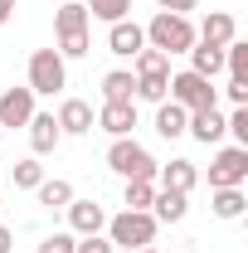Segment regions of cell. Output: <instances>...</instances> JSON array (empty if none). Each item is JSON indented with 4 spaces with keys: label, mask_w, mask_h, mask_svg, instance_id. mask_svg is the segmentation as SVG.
<instances>
[{
    "label": "cell",
    "mask_w": 248,
    "mask_h": 253,
    "mask_svg": "<svg viewBox=\"0 0 248 253\" xmlns=\"http://www.w3.org/2000/svg\"><path fill=\"white\" fill-rule=\"evenodd\" d=\"M34 195H39V205H44V210H68L73 185H68V180H39V190H34Z\"/></svg>",
    "instance_id": "cell-24"
},
{
    "label": "cell",
    "mask_w": 248,
    "mask_h": 253,
    "mask_svg": "<svg viewBox=\"0 0 248 253\" xmlns=\"http://www.w3.org/2000/svg\"><path fill=\"white\" fill-rule=\"evenodd\" d=\"M136 253H161V249H136Z\"/></svg>",
    "instance_id": "cell-34"
},
{
    "label": "cell",
    "mask_w": 248,
    "mask_h": 253,
    "mask_svg": "<svg viewBox=\"0 0 248 253\" xmlns=\"http://www.w3.org/2000/svg\"><path fill=\"white\" fill-rule=\"evenodd\" d=\"M83 10H88V20H102V25H117L131 15V0H83Z\"/></svg>",
    "instance_id": "cell-23"
},
{
    "label": "cell",
    "mask_w": 248,
    "mask_h": 253,
    "mask_svg": "<svg viewBox=\"0 0 248 253\" xmlns=\"http://www.w3.org/2000/svg\"><path fill=\"white\" fill-rule=\"evenodd\" d=\"M54 122H59L63 136H88V131H93V107H88L83 97H63L59 112H54Z\"/></svg>",
    "instance_id": "cell-13"
},
{
    "label": "cell",
    "mask_w": 248,
    "mask_h": 253,
    "mask_svg": "<svg viewBox=\"0 0 248 253\" xmlns=\"http://www.w3.org/2000/svg\"><path fill=\"white\" fill-rule=\"evenodd\" d=\"M248 180V146H219L209 161V190H229Z\"/></svg>",
    "instance_id": "cell-8"
},
{
    "label": "cell",
    "mask_w": 248,
    "mask_h": 253,
    "mask_svg": "<svg viewBox=\"0 0 248 253\" xmlns=\"http://www.w3.org/2000/svg\"><path fill=\"white\" fill-rule=\"evenodd\" d=\"M185 122H190V112L180 107V102H156V131L165 136V141H175V136H185Z\"/></svg>",
    "instance_id": "cell-21"
},
{
    "label": "cell",
    "mask_w": 248,
    "mask_h": 253,
    "mask_svg": "<svg viewBox=\"0 0 248 253\" xmlns=\"http://www.w3.org/2000/svg\"><path fill=\"white\" fill-rule=\"evenodd\" d=\"M165 97H170V102H180L185 112H200V107H219V88L209 83V78L190 73V68L170 73V83H165Z\"/></svg>",
    "instance_id": "cell-7"
},
{
    "label": "cell",
    "mask_w": 248,
    "mask_h": 253,
    "mask_svg": "<svg viewBox=\"0 0 248 253\" xmlns=\"http://www.w3.org/2000/svg\"><path fill=\"white\" fill-rule=\"evenodd\" d=\"M131 97H136V78L126 68H112L102 78V102H131Z\"/></svg>",
    "instance_id": "cell-22"
},
{
    "label": "cell",
    "mask_w": 248,
    "mask_h": 253,
    "mask_svg": "<svg viewBox=\"0 0 248 253\" xmlns=\"http://www.w3.org/2000/svg\"><path fill=\"white\" fill-rule=\"evenodd\" d=\"M73 253H117V249H112V244H107L102 234H83V239L73 244Z\"/></svg>",
    "instance_id": "cell-29"
},
{
    "label": "cell",
    "mask_w": 248,
    "mask_h": 253,
    "mask_svg": "<svg viewBox=\"0 0 248 253\" xmlns=\"http://www.w3.org/2000/svg\"><path fill=\"white\" fill-rule=\"evenodd\" d=\"M141 30H146V49H161L165 59H170V54H190V44H195V25H190V15L156 10L151 25H141Z\"/></svg>",
    "instance_id": "cell-1"
},
{
    "label": "cell",
    "mask_w": 248,
    "mask_h": 253,
    "mask_svg": "<svg viewBox=\"0 0 248 253\" xmlns=\"http://www.w3.org/2000/svg\"><path fill=\"white\" fill-rule=\"evenodd\" d=\"M224 93H229L234 107H248V83H244V78H229V88H224Z\"/></svg>",
    "instance_id": "cell-30"
},
{
    "label": "cell",
    "mask_w": 248,
    "mask_h": 253,
    "mask_svg": "<svg viewBox=\"0 0 248 253\" xmlns=\"http://www.w3.org/2000/svg\"><path fill=\"white\" fill-rule=\"evenodd\" d=\"M73 244H78V234H49L34 253H73Z\"/></svg>",
    "instance_id": "cell-28"
},
{
    "label": "cell",
    "mask_w": 248,
    "mask_h": 253,
    "mask_svg": "<svg viewBox=\"0 0 248 253\" xmlns=\"http://www.w3.org/2000/svg\"><path fill=\"white\" fill-rule=\"evenodd\" d=\"M156 185L190 195V190L200 185V166H195V161H170V166H161V170H156Z\"/></svg>",
    "instance_id": "cell-16"
},
{
    "label": "cell",
    "mask_w": 248,
    "mask_h": 253,
    "mask_svg": "<svg viewBox=\"0 0 248 253\" xmlns=\"http://www.w3.org/2000/svg\"><path fill=\"white\" fill-rule=\"evenodd\" d=\"M34 117V93L30 88H5L0 93V126L10 131V126H30Z\"/></svg>",
    "instance_id": "cell-12"
},
{
    "label": "cell",
    "mask_w": 248,
    "mask_h": 253,
    "mask_svg": "<svg viewBox=\"0 0 248 253\" xmlns=\"http://www.w3.org/2000/svg\"><path fill=\"white\" fill-rule=\"evenodd\" d=\"M15 20V0H0V25H10Z\"/></svg>",
    "instance_id": "cell-32"
},
{
    "label": "cell",
    "mask_w": 248,
    "mask_h": 253,
    "mask_svg": "<svg viewBox=\"0 0 248 253\" xmlns=\"http://www.w3.org/2000/svg\"><path fill=\"white\" fill-rule=\"evenodd\" d=\"M102 229H107V210H102L97 200H78V195H73V200H68V234L83 239V234H102Z\"/></svg>",
    "instance_id": "cell-9"
},
{
    "label": "cell",
    "mask_w": 248,
    "mask_h": 253,
    "mask_svg": "<svg viewBox=\"0 0 248 253\" xmlns=\"http://www.w3.org/2000/svg\"><path fill=\"white\" fill-rule=\"evenodd\" d=\"M59 141H63V131H59V122H54V112H34V117H30V146H34V156H49Z\"/></svg>",
    "instance_id": "cell-18"
},
{
    "label": "cell",
    "mask_w": 248,
    "mask_h": 253,
    "mask_svg": "<svg viewBox=\"0 0 248 253\" xmlns=\"http://www.w3.org/2000/svg\"><path fill=\"white\" fill-rule=\"evenodd\" d=\"M185 214H190V195L156 185V200H151V219H156V224H180Z\"/></svg>",
    "instance_id": "cell-17"
},
{
    "label": "cell",
    "mask_w": 248,
    "mask_h": 253,
    "mask_svg": "<svg viewBox=\"0 0 248 253\" xmlns=\"http://www.w3.org/2000/svg\"><path fill=\"white\" fill-rule=\"evenodd\" d=\"M209 210H214V219H244V214H248V195H244V185L209 190Z\"/></svg>",
    "instance_id": "cell-19"
},
{
    "label": "cell",
    "mask_w": 248,
    "mask_h": 253,
    "mask_svg": "<svg viewBox=\"0 0 248 253\" xmlns=\"http://www.w3.org/2000/svg\"><path fill=\"white\" fill-rule=\"evenodd\" d=\"M185 136L205 141V146L224 141V112H219V107H200V112H190V122H185Z\"/></svg>",
    "instance_id": "cell-15"
},
{
    "label": "cell",
    "mask_w": 248,
    "mask_h": 253,
    "mask_svg": "<svg viewBox=\"0 0 248 253\" xmlns=\"http://www.w3.org/2000/svg\"><path fill=\"white\" fill-rule=\"evenodd\" d=\"M10 249H15V234H10V229L0 224V253H10Z\"/></svg>",
    "instance_id": "cell-33"
},
{
    "label": "cell",
    "mask_w": 248,
    "mask_h": 253,
    "mask_svg": "<svg viewBox=\"0 0 248 253\" xmlns=\"http://www.w3.org/2000/svg\"><path fill=\"white\" fill-rule=\"evenodd\" d=\"M224 68H229V78H244L248 83V44L244 39H229L224 44Z\"/></svg>",
    "instance_id": "cell-25"
},
{
    "label": "cell",
    "mask_w": 248,
    "mask_h": 253,
    "mask_svg": "<svg viewBox=\"0 0 248 253\" xmlns=\"http://www.w3.org/2000/svg\"><path fill=\"white\" fill-rule=\"evenodd\" d=\"M131 63H136V73H131V78H136V97H141V102H165L170 59H165L161 49H141V54H136Z\"/></svg>",
    "instance_id": "cell-6"
},
{
    "label": "cell",
    "mask_w": 248,
    "mask_h": 253,
    "mask_svg": "<svg viewBox=\"0 0 248 253\" xmlns=\"http://www.w3.org/2000/svg\"><path fill=\"white\" fill-rule=\"evenodd\" d=\"M156 180H126V210H151Z\"/></svg>",
    "instance_id": "cell-26"
},
{
    "label": "cell",
    "mask_w": 248,
    "mask_h": 253,
    "mask_svg": "<svg viewBox=\"0 0 248 253\" xmlns=\"http://www.w3.org/2000/svg\"><path fill=\"white\" fill-rule=\"evenodd\" d=\"M54 34H59V54L63 59H83L88 49H93V39H88V10L78 5V0H68L54 10Z\"/></svg>",
    "instance_id": "cell-4"
},
{
    "label": "cell",
    "mask_w": 248,
    "mask_h": 253,
    "mask_svg": "<svg viewBox=\"0 0 248 253\" xmlns=\"http://www.w3.org/2000/svg\"><path fill=\"white\" fill-rule=\"evenodd\" d=\"M0 141H5V126H0Z\"/></svg>",
    "instance_id": "cell-35"
},
{
    "label": "cell",
    "mask_w": 248,
    "mask_h": 253,
    "mask_svg": "<svg viewBox=\"0 0 248 253\" xmlns=\"http://www.w3.org/2000/svg\"><path fill=\"white\" fill-rule=\"evenodd\" d=\"M156 229H161V224L151 219V210H122V214L107 219V244H112V249H126V253L151 249Z\"/></svg>",
    "instance_id": "cell-2"
},
{
    "label": "cell",
    "mask_w": 248,
    "mask_h": 253,
    "mask_svg": "<svg viewBox=\"0 0 248 253\" xmlns=\"http://www.w3.org/2000/svg\"><path fill=\"white\" fill-rule=\"evenodd\" d=\"M190 73H200V78H209L214 83L219 73H224V49H214V44H190Z\"/></svg>",
    "instance_id": "cell-20"
},
{
    "label": "cell",
    "mask_w": 248,
    "mask_h": 253,
    "mask_svg": "<svg viewBox=\"0 0 248 253\" xmlns=\"http://www.w3.org/2000/svg\"><path fill=\"white\" fill-rule=\"evenodd\" d=\"M107 49H112L117 59H136V54L146 49V30H141L136 20H117V25H107Z\"/></svg>",
    "instance_id": "cell-11"
},
{
    "label": "cell",
    "mask_w": 248,
    "mask_h": 253,
    "mask_svg": "<svg viewBox=\"0 0 248 253\" xmlns=\"http://www.w3.org/2000/svg\"><path fill=\"white\" fill-rule=\"evenodd\" d=\"M161 10H170V15H190V10H200V0H156Z\"/></svg>",
    "instance_id": "cell-31"
},
{
    "label": "cell",
    "mask_w": 248,
    "mask_h": 253,
    "mask_svg": "<svg viewBox=\"0 0 248 253\" xmlns=\"http://www.w3.org/2000/svg\"><path fill=\"white\" fill-rule=\"evenodd\" d=\"M39 180H44V166L39 161H15V190H39Z\"/></svg>",
    "instance_id": "cell-27"
},
{
    "label": "cell",
    "mask_w": 248,
    "mask_h": 253,
    "mask_svg": "<svg viewBox=\"0 0 248 253\" xmlns=\"http://www.w3.org/2000/svg\"><path fill=\"white\" fill-rule=\"evenodd\" d=\"M180 253H190V249H180Z\"/></svg>",
    "instance_id": "cell-36"
},
{
    "label": "cell",
    "mask_w": 248,
    "mask_h": 253,
    "mask_svg": "<svg viewBox=\"0 0 248 253\" xmlns=\"http://www.w3.org/2000/svg\"><path fill=\"white\" fill-rule=\"evenodd\" d=\"M195 39H200V44L224 49L229 39H239V25H234V15H229V10H209V15H205V25L195 30Z\"/></svg>",
    "instance_id": "cell-14"
},
{
    "label": "cell",
    "mask_w": 248,
    "mask_h": 253,
    "mask_svg": "<svg viewBox=\"0 0 248 253\" xmlns=\"http://www.w3.org/2000/svg\"><path fill=\"white\" fill-rule=\"evenodd\" d=\"M93 126L107 131V136H131V126H136V97H131V102H102Z\"/></svg>",
    "instance_id": "cell-10"
},
{
    "label": "cell",
    "mask_w": 248,
    "mask_h": 253,
    "mask_svg": "<svg viewBox=\"0 0 248 253\" xmlns=\"http://www.w3.org/2000/svg\"><path fill=\"white\" fill-rule=\"evenodd\" d=\"M107 166L122 175V180H156V156L136 141V136H112V146H107Z\"/></svg>",
    "instance_id": "cell-3"
},
{
    "label": "cell",
    "mask_w": 248,
    "mask_h": 253,
    "mask_svg": "<svg viewBox=\"0 0 248 253\" xmlns=\"http://www.w3.org/2000/svg\"><path fill=\"white\" fill-rule=\"evenodd\" d=\"M34 97H54L68 88V59L59 49H34L30 54V83H25Z\"/></svg>",
    "instance_id": "cell-5"
}]
</instances>
